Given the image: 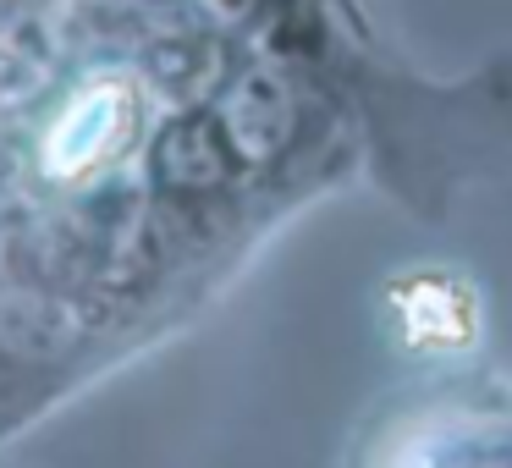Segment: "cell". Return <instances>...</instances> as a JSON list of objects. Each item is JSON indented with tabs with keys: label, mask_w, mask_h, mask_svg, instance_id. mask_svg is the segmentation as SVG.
<instances>
[{
	"label": "cell",
	"mask_w": 512,
	"mask_h": 468,
	"mask_svg": "<svg viewBox=\"0 0 512 468\" xmlns=\"http://www.w3.org/2000/svg\"><path fill=\"white\" fill-rule=\"evenodd\" d=\"M34 83H39L34 61H28L17 45H6V39H0V105H17L23 94H34Z\"/></svg>",
	"instance_id": "4"
},
{
	"label": "cell",
	"mask_w": 512,
	"mask_h": 468,
	"mask_svg": "<svg viewBox=\"0 0 512 468\" xmlns=\"http://www.w3.org/2000/svg\"><path fill=\"white\" fill-rule=\"evenodd\" d=\"M226 127H232V144L243 149L248 160L276 155V149L287 144V133H292V111H287V94H281V83L248 78L243 89L232 94Z\"/></svg>",
	"instance_id": "2"
},
{
	"label": "cell",
	"mask_w": 512,
	"mask_h": 468,
	"mask_svg": "<svg viewBox=\"0 0 512 468\" xmlns=\"http://www.w3.org/2000/svg\"><path fill=\"white\" fill-rule=\"evenodd\" d=\"M133 116H138V105H133V89H127V83H94V89H83L78 100L67 105V116L50 127V138H45L50 171H89V166H100L111 149L127 144Z\"/></svg>",
	"instance_id": "1"
},
{
	"label": "cell",
	"mask_w": 512,
	"mask_h": 468,
	"mask_svg": "<svg viewBox=\"0 0 512 468\" xmlns=\"http://www.w3.org/2000/svg\"><path fill=\"white\" fill-rule=\"evenodd\" d=\"M160 171H166L177 188H204V182L221 177V149H215V138L204 133L199 122H188V127H177V133L166 138Z\"/></svg>",
	"instance_id": "3"
}]
</instances>
